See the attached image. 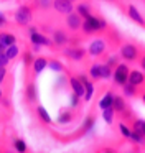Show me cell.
<instances>
[{"mask_svg": "<svg viewBox=\"0 0 145 153\" xmlns=\"http://www.w3.org/2000/svg\"><path fill=\"white\" fill-rule=\"evenodd\" d=\"M68 82H69V87H71L72 92H76L78 96H84V86H82L81 79H79L78 76H72V74H69L68 76Z\"/></svg>", "mask_w": 145, "mask_h": 153, "instance_id": "2e32d148", "label": "cell"}, {"mask_svg": "<svg viewBox=\"0 0 145 153\" xmlns=\"http://www.w3.org/2000/svg\"><path fill=\"white\" fill-rule=\"evenodd\" d=\"M138 63H140V66H142V69H144V71H145V54H144V56H142V58H140V61H138Z\"/></svg>", "mask_w": 145, "mask_h": 153, "instance_id": "60d3db41", "label": "cell"}, {"mask_svg": "<svg viewBox=\"0 0 145 153\" xmlns=\"http://www.w3.org/2000/svg\"><path fill=\"white\" fill-rule=\"evenodd\" d=\"M112 100H114V92H112V91L105 92L104 96L99 99V107H101V110L107 109V107H112Z\"/></svg>", "mask_w": 145, "mask_h": 153, "instance_id": "603a6c76", "label": "cell"}, {"mask_svg": "<svg viewBox=\"0 0 145 153\" xmlns=\"http://www.w3.org/2000/svg\"><path fill=\"white\" fill-rule=\"evenodd\" d=\"M119 56L124 61H127V63H135L138 59V56H140V50H138V46L135 43L125 41L119 48Z\"/></svg>", "mask_w": 145, "mask_h": 153, "instance_id": "7a4b0ae2", "label": "cell"}, {"mask_svg": "<svg viewBox=\"0 0 145 153\" xmlns=\"http://www.w3.org/2000/svg\"><path fill=\"white\" fill-rule=\"evenodd\" d=\"M120 87H122V94H124V96H127V97H135L137 96V86H134V84L125 82L124 86H120Z\"/></svg>", "mask_w": 145, "mask_h": 153, "instance_id": "83f0119b", "label": "cell"}, {"mask_svg": "<svg viewBox=\"0 0 145 153\" xmlns=\"http://www.w3.org/2000/svg\"><path fill=\"white\" fill-rule=\"evenodd\" d=\"M66 25H68V28L71 31H78L79 28H81L82 25V18L79 17V13H76V12H71V13H68V18H66Z\"/></svg>", "mask_w": 145, "mask_h": 153, "instance_id": "9a60e30c", "label": "cell"}, {"mask_svg": "<svg viewBox=\"0 0 145 153\" xmlns=\"http://www.w3.org/2000/svg\"><path fill=\"white\" fill-rule=\"evenodd\" d=\"M105 50H107V45H105V41L101 40V38L91 41V45L87 46V53L91 54V56H94V58L102 56V54L105 53Z\"/></svg>", "mask_w": 145, "mask_h": 153, "instance_id": "8fae6325", "label": "cell"}, {"mask_svg": "<svg viewBox=\"0 0 145 153\" xmlns=\"http://www.w3.org/2000/svg\"><path fill=\"white\" fill-rule=\"evenodd\" d=\"M109 2H117V0H109Z\"/></svg>", "mask_w": 145, "mask_h": 153, "instance_id": "f6af8a7d", "label": "cell"}, {"mask_svg": "<svg viewBox=\"0 0 145 153\" xmlns=\"http://www.w3.org/2000/svg\"><path fill=\"white\" fill-rule=\"evenodd\" d=\"M129 17H130L137 25L145 27V20H144V17L140 15V12L137 10V7H134V5H129Z\"/></svg>", "mask_w": 145, "mask_h": 153, "instance_id": "7402d4cb", "label": "cell"}, {"mask_svg": "<svg viewBox=\"0 0 145 153\" xmlns=\"http://www.w3.org/2000/svg\"><path fill=\"white\" fill-rule=\"evenodd\" d=\"M18 53H20V50H18V46H16V43H13V45H10V46H7V50H5V54L10 58V61L15 59V58L18 56Z\"/></svg>", "mask_w": 145, "mask_h": 153, "instance_id": "4dcf8cb0", "label": "cell"}, {"mask_svg": "<svg viewBox=\"0 0 145 153\" xmlns=\"http://www.w3.org/2000/svg\"><path fill=\"white\" fill-rule=\"evenodd\" d=\"M102 119H104V122L107 123V125H112L114 123V117H115V112L112 107H107V109H102Z\"/></svg>", "mask_w": 145, "mask_h": 153, "instance_id": "4316f807", "label": "cell"}, {"mask_svg": "<svg viewBox=\"0 0 145 153\" xmlns=\"http://www.w3.org/2000/svg\"><path fill=\"white\" fill-rule=\"evenodd\" d=\"M76 13H79V17L81 18H86L91 15V5L87 4H79L78 7H76Z\"/></svg>", "mask_w": 145, "mask_h": 153, "instance_id": "f546056e", "label": "cell"}, {"mask_svg": "<svg viewBox=\"0 0 145 153\" xmlns=\"http://www.w3.org/2000/svg\"><path fill=\"white\" fill-rule=\"evenodd\" d=\"M7 77V66H0V84L5 81Z\"/></svg>", "mask_w": 145, "mask_h": 153, "instance_id": "f35d334b", "label": "cell"}, {"mask_svg": "<svg viewBox=\"0 0 145 153\" xmlns=\"http://www.w3.org/2000/svg\"><path fill=\"white\" fill-rule=\"evenodd\" d=\"M7 25H8V22H7V17L2 13V12H0V28L7 27Z\"/></svg>", "mask_w": 145, "mask_h": 153, "instance_id": "ab89813d", "label": "cell"}, {"mask_svg": "<svg viewBox=\"0 0 145 153\" xmlns=\"http://www.w3.org/2000/svg\"><path fill=\"white\" fill-rule=\"evenodd\" d=\"M28 33H30L31 46H48V48H51V50H55V43H53V40H49L46 35L40 33L35 27H30L28 28Z\"/></svg>", "mask_w": 145, "mask_h": 153, "instance_id": "3957f363", "label": "cell"}, {"mask_svg": "<svg viewBox=\"0 0 145 153\" xmlns=\"http://www.w3.org/2000/svg\"><path fill=\"white\" fill-rule=\"evenodd\" d=\"M35 112H36V117L40 119V122H41V123H45V125H51V123H53V120H51V117H49L48 110H46L43 105H38Z\"/></svg>", "mask_w": 145, "mask_h": 153, "instance_id": "d6986e66", "label": "cell"}, {"mask_svg": "<svg viewBox=\"0 0 145 153\" xmlns=\"http://www.w3.org/2000/svg\"><path fill=\"white\" fill-rule=\"evenodd\" d=\"M78 77L81 79L82 86H84V96H82V100H84V102H89L91 97H92V94H94V81H92L89 76H86V74H78Z\"/></svg>", "mask_w": 145, "mask_h": 153, "instance_id": "30bf717a", "label": "cell"}, {"mask_svg": "<svg viewBox=\"0 0 145 153\" xmlns=\"http://www.w3.org/2000/svg\"><path fill=\"white\" fill-rule=\"evenodd\" d=\"M8 63H10V58L5 54V51L0 53V66H8Z\"/></svg>", "mask_w": 145, "mask_h": 153, "instance_id": "74e56055", "label": "cell"}, {"mask_svg": "<svg viewBox=\"0 0 145 153\" xmlns=\"http://www.w3.org/2000/svg\"><path fill=\"white\" fill-rule=\"evenodd\" d=\"M25 100L26 104H36L38 102V87L35 81H30L25 86Z\"/></svg>", "mask_w": 145, "mask_h": 153, "instance_id": "7c38bea8", "label": "cell"}, {"mask_svg": "<svg viewBox=\"0 0 145 153\" xmlns=\"http://www.w3.org/2000/svg\"><path fill=\"white\" fill-rule=\"evenodd\" d=\"M89 77H91L94 82L102 79V76H101V64L99 63H94L91 68H89Z\"/></svg>", "mask_w": 145, "mask_h": 153, "instance_id": "484cf974", "label": "cell"}, {"mask_svg": "<svg viewBox=\"0 0 145 153\" xmlns=\"http://www.w3.org/2000/svg\"><path fill=\"white\" fill-rule=\"evenodd\" d=\"M142 100H144V104H145V92L142 94Z\"/></svg>", "mask_w": 145, "mask_h": 153, "instance_id": "7bdbcfd3", "label": "cell"}, {"mask_svg": "<svg viewBox=\"0 0 145 153\" xmlns=\"http://www.w3.org/2000/svg\"><path fill=\"white\" fill-rule=\"evenodd\" d=\"M3 51H5V48H3L2 45H0V53H3Z\"/></svg>", "mask_w": 145, "mask_h": 153, "instance_id": "b9f144b4", "label": "cell"}, {"mask_svg": "<svg viewBox=\"0 0 145 153\" xmlns=\"http://www.w3.org/2000/svg\"><path fill=\"white\" fill-rule=\"evenodd\" d=\"M48 68L51 71H55V73H68V69H66V66L61 63L59 59H56V58H48Z\"/></svg>", "mask_w": 145, "mask_h": 153, "instance_id": "ffe728a7", "label": "cell"}, {"mask_svg": "<svg viewBox=\"0 0 145 153\" xmlns=\"http://www.w3.org/2000/svg\"><path fill=\"white\" fill-rule=\"evenodd\" d=\"M2 97H3V94H2V87H0V100H2Z\"/></svg>", "mask_w": 145, "mask_h": 153, "instance_id": "ee69618b", "label": "cell"}, {"mask_svg": "<svg viewBox=\"0 0 145 153\" xmlns=\"http://www.w3.org/2000/svg\"><path fill=\"white\" fill-rule=\"evenodd\" d=\"M81 102H82V97L78 96L76 92H71V96H69V105H71L72 109H79Z\"/></svg>", "mask_w": 145, "mask_h": 153, "instance_id": "1f68e13d", "label": "cell"}, {"mask_svg": "<svg viewBox=\"0 0 145 153\" xmlns=\"http://www.w3.org/2000/svg\"><path fill=\"white\" fill-rule=\"evenodd\" d=\"M16 43V38L13 33H10V31H0V45H2L3 48L7 50V46H10V45Z\"/></svg>", "mask_w": 145, "mask_h": 153, "instance_id": "44dd1931", "label": "cell"}, {"mask_svg": "<svg viewBox=\"0 0 145 153\" xmlns=\"http://www.w3.org/2000/svg\"><path fill=\"white\" fill-rule=\"evenodd\" d=\"M71 2H76V0H71Z\"/></svg>", "mask_w": 145, "mask_h": 153, "instance_id": "7dc6e473", "label": "cell"}, {"mask_svg": "<svg viewBox=\"0 0 145 153\" xmlns=\"http://www.w3.org/2000/svg\"><path fill=\"white\" fill-rule=\"evenodd\" d=\"M74 119H76V112L71 105L61 107L59 112H58V117H56V123H59V125H68V123H71Z\"/></svg>", "mask_w": 145, "mask_h": 153, "instance_id": "ba28073f", "label": "cell"}, {"mask_svg": "<svg viewBox=\"0 0 145 153\" xmlns=\"http://www.w3.org/2000/svg\"><path fill=\"white\" fill-rule=\"evenodd\" d=\"M112 73H114V69H112L107 63L101 64V76H102V79H109V77H112Z\"/></svg>", "mask_w": 145, "mask_h": 153, "instance_id": "d6a6232c", "label": "cell"}, {"mask_svg": "<svg viewBox=\"0 0 145 153\" xmlns=\"http://www.w3.org/2000/svg\"><path fill=\"white\" fill-rule=\"evenodd\" d=\"M129 140H132L135 145H140V146L145 145V135L140 132V130H134V128H132V133H130V138H129Z\"/></svg>", "mask_w": 145, "mask_h": 153, "instance_id": "d4e9b609", "label": "cell"}, {"mask_svg": "<svg viewBox=\"0 0 145 153\" xmlns=\"http://www.w3.org/2000/svg\"><path fill=\"white\" fill-rule=\"evenodd\" d=\"M129 73H130V69H129L127 64L119 63L117 66H115L114 73H112V76H114V84H117V86H124V84L127 82V79H129Z\"/></svg>", "mask_w": 145, "mask_h": 153, "instance_id": "8992f818", "label": "cell"}, {"mask_svg": "<svg viewBox=\"0 0 145 153\" xmlns=\"http://www.w3.org/2000/svg\"><path fill=\"white\" fill-rule=\"evenodd\" d=\"M53 8L58 13H63V15H68L71 12H74V5H72L71 0H53Z\"/></svg>", "mask_w": 145, "mask_h": 153, "instance_id": "4fadbf2b", "label": "cell"}, {"mask_svg": "<svg viewBox=\"0 0 145 153\" xmlns=\"http://www.w3.org/2000/svg\"><path fill=\"white\" fill-rule=\"evenodd\" d=\"M0 152H2V146H0Z\"/></svg>", "mask_w": 145, "mask_h": 153, "instance_id": "bcb514c9", "label": "cell"}, {"mask_svg": "<svg viewBox=\"0 0 145 153\" xmlns=\"http://www.w3.org/2000/svg\"><path fill=\"white\" fill-rule=\"evenodd\" d=\"M127 82H130V84H134V86H142V84H145V74L144 73H140V71H130L129 73V79H127Z\"/></svg>", "mask_w": 145, "mask_h": 153, "instance_id": "ac0fdd59", "label": "cell"}, {"mask_svg": "<svg viewBox=\"0 0 145 153\" xmlns=\"http://www.w3.org/2000/svg\"><path fill=\"white\" fill-rule=\"evenodd\" d=\"M31 18H33V12L28 5H20V7L16 8V12H15L16 25H20V27H28Z\"/></svg>", "mask_w": 145, "mask_h": 153, "instance_id": "5b68a950", "label": "cell"}, {"mask_svg": "<svg viewBox=\"0 0 145 153\" xmlns=\"http://www.w3.org/2000/svg\"><path fill=\"white\" fill-rule=\"evenodd\" d=\"M66 86H69V82H68V76H64V74H61V76L58 77V81H56V89H64Z\"/></svg>", "mask_w": 145, "mask_h": 153, "instance_id": "d590c367", "label": "cell"}, {"mask_svg": "<svg viewBox=\"0 0 145 153\" xmlns=\"http://www.w3.org/2000/svg\"><path fill=\"white\" fill-rule=\"evenodd\" d=\"M105 63H107L112 69H115V66L119 64V56H117V54H112V56H109L107 59H105Z\"/></svg>", "mask_w": 145, "mask_h": 153, "instance_id": "8d00e7d4", "label": "cell"}, {"mask_svg": "<svg viewBox=\"0 0 145 153\" xmlns=\"http://www.w3.org/2000/svg\"><path fill=\"white\" fill-rule=\"evenodd\" d=\"M119 130H120V133H122V137H124V138H130L132 128H130V125H129V123L120 122V123H119Z\"/></svg>", "mask_w": 145, "mask_h": 153, "instance_id": "e575fe53", "label": "cell"}, {"mask_svg": "<svg viewBox=\"0 0 145 153\" xmlns=\"http://www.w3.org/2000/svg\"><path fill=\"white\" fill-rule=\"evenodd\" d=\"M112 109H114L115 114H119V115H122V117H127V119H132V120L135 119L134 114L130 112V109H129V105H127V100H125L122 96H117V94H114Z\"/></svg>", "mask_w": 145, "mask_h": 153, "instance_id": "277c9868", "label": "cell"}, {"mask_svg": "<svg viewBox=\"0 0 145 153\" xmlns=\"http://www.w3.org/2000/svg\"><path fill=\"white\" fill-rule=\"evenodd\" d=\"M12 146H13V150H16L18 153H25V152H28V145H26L25 140L20 138V137H15V138L12 140Z\"/></svg>", "mask_w": 145, "mask_h": 153, "instance_id": "cb8c5ba5", "label": "cell"}, {"mask_svg": "<svg viewBox=\"0 0 145 153\" xmlns=\"http://www.w3.org/2000/svg\"><path fill=\"white\" fill-rule=\"evenodd\" d=\"M94 125H96V115L91 112L84 119V122L81 123V127H78V130H76V132L69 133V135H66V137H59V142H76V140L86 137L89 132H92Z\"/></svg>", "mask_w": 145, "mask_h": 153, "instance_id": "6da1fadb", "label": "cell"}, {"mask_svg": "<svg viewBox=\"0 0 145 153\" xmlns=\"http://www.w3.org/2000/svg\"><path fill=\"white\" fill-rule=\"evenodd\" d=\"M45 68H48V58H45V56H38V58H35V61H33V64H31V73H33V77H38L40 74L45 71Z\"/></svg>", "mask_w": 145, "mask_h": 153, "instance_id": "5bb4252c", "label": "cell"}, {"mask_svg": "<svg viewBox=\"0 0 145 153\" xmlns=\"http://www.w3.org/2000/svg\"><path fill=\"white\" fill-rule=\"evenodd\" d=\"M63 54L66 58H69L71 61H82L86 58V54H87V51L82 46H69L63 51Z\"/></svg>", "mask_w": 145, "mask_h": 153, "instance_id": "9c48e42d", "label": "cell"}, {"mask_svg": "<svg viewBox=\"0 0 145 153\" xmlns=\"http://www.w3.org/2000/svg\"><path fill=\"white\" fill-rule=\"evenodd\" d=\"M68 41H69V36L64 30H55L53 31V43H55V46H58V48L66 46Z\"/></svg>", "mask_w": 145, "mask_h": 153, "instance_id": "e0dca14e", "label": "cell"}, {"mask_svg": "<svg viewBox=\"0 0 145 153\" xmlns=\"http://www.w3.org/2000/svg\"><path fill=\"white\" fill-rule=\"evenodd\" d=\"M84 20L91 25V28H92L94 33H97V31H105L109 28V23L105 22V18L104 17H99V15H92L91 13L89 17H86Z\"/></svg>", "mask_w": 145, "mask_h": 153, "instance_id": "52a82bcc", "label": "cell"}, {"mask_svg": "<svg viewBox=\"0 0 145 153\" xmlns=\"http://www.w3.org/2000/svg\"><path fill=\"white\" fill-rule=\"evenodd\" d=\"M130 127H132L134 130H140V132L145 135V120H142V119H134V120H132V123H130Z\"/></svg>", "mask_w": 145, "mask_h": 153, "instance_id": "836d02e7", "label": "cell"}, {"mask_svg": "<svg viewBox=\"0 0 145 153\" xmlns=\"http://www.w3.org/2000/svg\"><path fill=\"white\" fill-rule=\"evenodd\" d=\"M22 61H23V66H25V69L28 71V68H31L33 61H35V56H33V53L30 50H26L25 53L22 54Z\"/></svg>", "mask_w": 145, "mask_h": 153, "instance_id": "f1b7e54d", "label": "cell"}]
</instances>
